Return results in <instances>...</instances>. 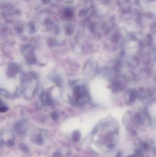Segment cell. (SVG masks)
<instances>
[{
	"label": "cell",
	"instance_id": "obj_1",
	"mask_svg": "<svg viewBox=\"0 0 156 157\" xmlns=\"http://www.w3.org/2000/svg\"><path fill=\"white\" fill-rule=\"evenodd\" d=\"M80 133L78 131H75L72 135V139L74 142H77L80 140Z\"/></svg>",
	"mask_w": 156,
	"mask_h": 157
},
{
	"label": "cell",
	"instance_id": "obj_3",
	"mask_svg": "<svg viewBox=\"0 0 156 157\" xmlns=\"http://www.w3.org/2000/svg\"><path fill=\"white\" fill-rule=\"evenodd\" d=\"M141 147L144 150H147L149 149V146L148 144L146 142H142L141 144Z\"/></svg>",
	"mask_w": 156,
	"mask_h": 157
},
{
	"label": "cell",
	"instance_id": "obj_5",
	"mask_svg": "<svg viewBox=\"0 0 156 157\" xmlns=\"http://www.w3.org/2000/svg\"><path fill=\"white\" fill-rule=\"evenodd\" d=\"M8 144L9 146H12L14 144V142H13V141L12 140H10L8 141Z\"/></svg>",
	"mask_w": 156,
	"mask_h": 157
},
{
	"label": "cell",
	"instance_id": "obj_6",
	"mask_svg": "<svg viewBox=\"0 0 156 157\" xmlns=\"http://www.w3.org/2000/svg\"><path fill=\"white\" fill-rule=\"evenodd\" d=\"M136 157L135 156V155H131V156H130L129 157Z\"/></svg>",
	"mask_w": 156,
	"mask_h": 157
},
{
	"label": "cell",
	"instance_id": "obj_2",
	"mask_svg": "<svg viewBox=\"0 0 156 157\" xmlns=\"http://www.w3.org/2000/svg\"><path fill=\"white\" fill-rule=\"evenodd\" d=\"M20 148L22 151H23L24 152L27 153L28 152V148L26 145L24 144H21L20 145Z\"/></svg>",
	"mask_w": 156,
	"mask_h": 157
},
{
	"label": "cell",
	"instance_id": "obj_4",
	"mask_svg": "<svg viewBox=\"0 0 156 157\" xmlns=\"http://www.w3.org/2000/svg\"><path fill=\"white\" fill-rule=\"evenodd\" d=\"M36 142L39 144H41L43 143V139L41 136H39V137H37V139H36Z\"/></svg>",
	"mask_w": 156,
	"mask_h": 157
}]
</instances>
